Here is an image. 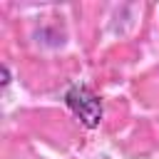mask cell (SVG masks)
Listing matches in <instances>:
<instances>
[{"label": "cell", "instance_id": "obj_1", "mask_svg": "<svg viewBox=\"0 0 159 159\" xmlns=\"http://www.w3.org/2000/svg\"><path fill=\"white\" fill-rule=\"evenodd\" d=\"M65 104L70 107V112L89 129H94L102 122V99L87 87V84H72L65 92Z\"/></svg>", "mask_w": 159, "mask_h": 159}, {"label": "cell", "instance_id": "obj_2", "mask_svg": "<svg viewBox=\"0 0 159 159\" xmlns=\"http://www.w3.org/2000/svg\"><path fill=\"white\" fill-rule=\"evenodd\" d=\"M10 84V70H7V65H2V87H7Z\"/></svg>", "mask_w": 159, "mask_h": 159}]
</instances>
